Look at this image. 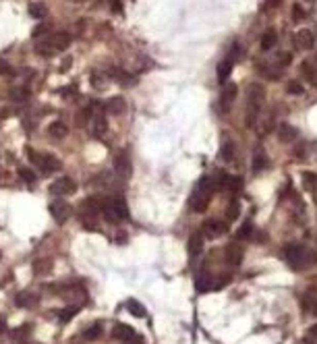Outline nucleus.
<instances>
[{
    "mask_svg": "<svg viewBox=\"0 0 317 344\" xmlns=\"http://www.w3.org/2000/svg\"><path fill=\"white\" fill-rule=\"evenodd\" d=\"M218 189V187L214 185V178H201L199 181V185H197V189L193 191V195H191V199H189V203H191V209L193 212H205L207 209V206H210V199H212V195H214V191Z\"/></svg>",
    "mask_w": 317,
    "mask_h": 344,
    "instance_id": "obj_1",
    "label": "nucleus"
},
{
    "mask_svg": "<svg viewBox=\"0 0 317 344\" xmlns=\"http://www.w3.org/2000/svg\"><path fill=\"white\" fill-rule=\"evenodd\" d=\"M264 100H266V89L261 87V85L253 83L249 91H247V124H249V127H253L261 106H264Z\"/></svg>",
    "mask_w": 317,
    "mask_h": 344,
    "instance_id": "obj_2",
    "label": "nucleus"
},
{
    "mask_svg": "<svg viewBox=\"0 0 317 344\" xmlns=\"http://www.w3.org/2000/svg\"><path fill=\"white\" fill-rule=\"evenodd\" d=\"M102 216H104L106 222L118 224V222H122V220H127V218H129V207L120 197L106 199L104 206H102Z\"/></svg>",
    "mask_w": 317,
    "mask_h": 344,
    "instance_id": "obj_3",
    "label": "nucleus"
},
{
    "mask_svg": "<svg viewBox=\"0 0 317 344\" xmlns=\"http://www.w3.org/2000/svg\"><path fill=\"white\" fill-rule=\"evenodd\" d=\"M284 257H286V261H288L295 270H300V268H305L307 263L315 261V255L309 251V249L300 247V245H288V247H284Z\"/></svg>",
    "mask_w": 317,
    "mask_h": 344,
    "instance_id": "obj_4",
    "label": "nucleus"
},
{
    "mask_svg": "<svg viewBox=\"0 0 317 344\" xmlns=\"http://www.w3.org/2000/svg\"><path fill=\"white\" fill-rule=\"evenodd\" d=\"M29 160H32L37 168H42V174H52V172H56V170H60V160L58 158H54V155H50V154H37V152H33L32 147H29Z\"/></svg>",
    "mask_w": 317,
    "mask_h": 344,
    "instance_id": "obj_5",
    "label": "nucleus"
},
{
    "mask_svg": "<svg viewBox=\"0 0 317 344\" xmlns=\"http://www.w3.org/2000/svg\"><path fill=\"white\" fill-rule=\"evenodd\" d=\"M50 214H52V218H54V220H56L58 224H65L68 218H71L73 207L68 206L67 201H63V199H54V201L50 203Z\"/></svg>",
    "mask_w": 317,
    "mask_h": 344,
    "instance_id": "obj_6",
    "label": "nucleus"
},
{
    "mask_svg": "<svg viewBox=\"0 0 317 344\" xmlns=\"http://www.w3.org/2000/svg\"><path fill=\"white\" fill-rule=\"evenodd\" d=\"M112 336L117 340H122L125 344H131V342H139L141 340V336H139L133 327L127 326V324H117L112 327Z\"/></svg>",
    "mask_w": 317,
    "mask_h": 344,
    "instance_id": "obj_7",
    "label": "nucleus"
},
{
    "mask_svg": "<svg viewBox=\"0 0 317 344\" xmlns=\"http://www.w3.org/2000/svg\"><path fill=\"white\" fill-rule=\"evenodd\" d=\"M75 191H77V185H75L73 178H68V176L58 178V181L50 187V193L56 195V197H65V195H71Z\"/></svg>",
    "mask_w": 317,
    "mask_h": 344,
    "instance_id": "obj_8",
    "label": "nucleus"
},
{
    "mask_svg": "<svg viewBox=\"0 0 317 344\" xmlns=\"http://www.w3.org/2000/svg\"><path fill=\"white\" fill-rule=\"evenodd\" d=\"M236 93H238V87L234 83H226L222 89V96H220V108L222 112H228L230 108H233L234 100H236Z\"/></svg>",
    "mask_w": 317,
    "mask_h": 344,
    "instance_id": "obj_9",
    "label": "nucleus"
},
{
    "mask_svg": "<svg viewBox=\"0 0 317 344\" xmlns=\"http://www.w3.org/2000/svg\"><path fill=\"white\" fill-rule=\"evenodd\" d=\"M224 232H226V224H224L222 220H216V218H212V220H207L203 224L205 239H218V237H222Z\"/></svg>",
    "mask_w": 317,
    "mask_h": 344,
    "instance_id": "obj_10",
    "label": "nucleus"
},
{
    "mask_svg": "<svg viewBox=\"0 0 317 344\" xmlns=\"http://www.w3.org/2000/svg\"><path fill=\"white\" fill-rule=\"evenodd\" d=\"M313 44H315L313 31H309V29H300V31H297V35H295V46H297L299 50H311V48H313Z\"/></svg>",
    "mask_w": 317,
    "mask_h": 344,
    "instance_id": "obj_11",
    "label": "nucleus"
},
{
    "mask_svg": "<svg viewBox=\"0 0 317 344\" xmlns=\"http://www.w3.org/2000/svg\"><path fill=\"white\" fill-rule=\"evenodd\" d=\"M114 170H117V174L120 178H129L131 176V160H129V155L125 152L118 154L117 158H114Z\"/></svg>",
    "mask_w": 317,
    "mask_h": 344,
    "instance_id": "obj_12",
    "label": "nucleus"
},
{
    "mask_svg": "<svg viewBox=\"0 0 317 344\" xmlns=\"http://www.w3.org/2000/svg\"><path fill=\"white\" fill-rule=\"evenodd\" d=\"M35 52L42 54V56H54V54L60 52V50L56 48V44H54L52 35H50V37H42V40L35 44Z\"/></svg>",
    "mask_w": 317,
    "mask_h": 344,
    "instance_id": "obj_13",
    "label": "nucleus"
},
{
    "mask_svg": "<svg viewBox=\"0 0 317 344\" xmlns=\"http://www.w3.org/2000/svg\"><path fill=\"white\" fill-rule=\"evenodd\" d=\"M224 255H226V261L230 265H238L243 261V247L238 243H230L226 247V251H224Z\"/></svg>",
    "mask_w": 317,
    "mask_h": 344,
    "instance_id": "obj_14",
    "label": "nucleus"
},
{
    "mask_svg": "<svg viewBox=\"0 0 317 344\" xmlns=\"http://www.w3.org/2000/svg\"><path fill=\"white\" fill-rule=\"evenodd\" d=\"M218 187H224V189L230 191V193H238V191H241V187H243V178L241 176H226V174H222Z\"/></svg>",
    "mask_w": 317,
    "mask_h": 344,
    "instance_id": "obj_15",
    "label": "nucleus"
},
{
    "mask_svg": "<svg viewBox=\"0 0 317 344\" xmlns=\"http://www.w3.org/2000/svg\"><path fill=\"white\" fill-rule=\"evenodd\" d=\"M187 251H189V255H199L203 251V234H199V232L191 234L187 241Z\"/></svg>",
    "mask_w": 317,
    "mask_h": 344,
    "instance_id": "obj_16",
    "label": "nucleus"
},
{
    "mask_svg": "<svg viewBox=\"0 0 317 344\" xmlns=\"http://www.w3.org/2000/svg\"><path fill=\"white\" fill-rule=\"evenodd\" d=\"M91 131H94V135H98V137L106 135V131H108V120H106L104 114H96L94 119H91Z\"/></svg>",
    "mask_w": 317,
    "mask_h": 344,
    "instance_id": "obj_17",
    "label": "nucleus"
},
{
    "mask_svg": "<svg viewBox=\"0 0 317 344\" xmlns=\"http://www.w3.org/2000/svg\"><path fill=\"white\" fill-rule=\"evenodd\" d=\"M269 166V160L264 150H257L255 152V158H253V172L255 174H259V172H264L266 168Z\"/></svg>",
    "mask_w": 317,
    "mask_h": 344,
    "instance_id": "obj_18",
    "label": "nucleus"
},
{
    "mask_svg": "<svg viewBox=\"0 0 317 344\" xmlns=\"http://www.w3.org/2000/svg\"><path fill=\"white\" fill-rule=\"evenodd\" d=\"M15 301H17V307H25V309H29V307H35V303L40 301V296L33 294V292H19Z\"/></svg>",
    "mask_w": 317,
    "mask_h": 344,
    "instance_id": "obj_19",
    "label": "nucleus"
},
{
    "mask_svg": "<svg viewBox=\"0 0 317 344\" xmlns=\"http://www.w3.org/2000/svg\"><path fill=\"white\" fill-rule=\"evenodd\" d=\"M233 67H234V60L230 58V56H226V58H224L220 65H218V79H220V83L226 81L228 77H230V73H233Z\"/></svg>",
    "mask_w": 317,
    "mask_h": 344,
    "instance_id": "obj_20",
    "label": "nucleus"
},
{
    "mask_svg": "<svg viewBox=\"0 0 317 344\" xmlns=\"http://www.w3.org/2000/svg\"><path fill=\"white\" fill-rule=\"evenodd\" d=\"M48 135H50L52 139H65V137L68 135V129H67L65 122L56 120V122H52L50 127H48Z\"/></svg>",
    "mask_w": 317,
    "mask_h": 344,
    "instance_id": "obj_21",
    "label": "nucleus"
},
{
    "mask_svg": "<svg viewBox=\"0 0 317 344\" xmlns=\"http://www.w3.org/2000/svg\"><path fill=\"white\" fill-rule=\"evenodd\" d=\"M106 110L110 112V114H122V112L127 110V102H125V98H112V100L106 104Z\"/></svg>",
    "mask_w": 317,
    "mask_h": 344,
    "instance_id": "obj_22",
    "label": "nucleus"
},
{
    "mask_svg": "<svg viewBox=\"0 0 317 344\" xmlns=\"http://www.w3.org/2000/svg\"><path fill=\"white\" fill-rule=\"evenodd\" d=\"M52 272V259L50 257H46V259H37L33 263V274L35 276H46V274Z\"/></svg>",
    "mask_w": 317,
    "mask_h": 344,
    "instance_id": "obj_23",
    "label": "nucleus"
},
{
    "mask_svg": "<svg viewBox=\"0 0 317 344\" xmlns=\"http://www.w3.org/2000/svg\"><path fill=\"white\" fill-rule=\"evenodd\" d=\"M276 42H278V35H276V31L274 29H267L264 35H261V50H272L274 46H276Z\"/></svg>",
    "mask_w": 317,
    "mask_h": 344,
    "instance_id": "obj_24",
    "label": "nucleus"
},
{
    "mask_svg": "<svg viewBox=\"0 0 317 344\" xmlns=\"http://www.w3.org/2000/svg\"><path fill=\"white\" fill-rule=\"evenodd\" d=\"M278 135H280V141H292V139L297 137V129L290 127V124L282 122L280 129H278Z\"/></svg>",
    "mask_w": 317,
    "mask_h": 344,
    "instance_id": "obj_25",
    "label": "nucleus"
},
{
    "mask_svg": "<svg viewBox=\"0 0 317 344\" xmlns=\"http://www.w3.org/2000/svg\"><path fill=\"white\" fill-rule=\"evenodd\" d=\"M233 158H234V143L230 141V139H226V141H224V145L220 147V160L230 162Z\"/></svg>",
    "mask_w": 317,
    "mask_h": 344,
    "instance_id": "obj_26",
    "label": "nucleus"
},
{
    "mask_svg": "<svg viewBox=\"0 0 317 344\" xmlns=\"http://www.w3.org/2000/svg\"><path fill=\"white\" fill-rule=\"evenodd\" d=\"M127 309H129V313L135 315V317H145V315H148V311H145V307L139 301H127Z\"/></svg>",
    "mask_w": 317,
    "mask_h": 344,
    "instance_id": "obj_27",
    "label": "nucleus"
},
{
    "mask_svg": "<svg viewBox=\"0 0 317 344\" xmlns=\"http://www.w3.org/2000/svg\"><path fill=\"white\" fill-rule=\"evenodd\" d=\"M52 40H54V44H56L58 50H67L68 44H71V35L60 31V34H54V35H52Z\"/></svg>",
    "mask_w": 317,
    "mask_h": 344,
    "instance_id": "obj_28",
    "label": "nucleus"
},
{
    "mask_svg": "<svg viewBox=\"0 0 317 344\" xmlns=\"http://www.w3.org/2000/svg\"><path fill=\"white\" fill-rule=\"evenodd\" d=\"M29 15H32L33 19H44L46 15H48V9H46L44 4H40V2H32V4H29Z\"/></svg>",
    "mask_w": 317,
    "mask_h": 344,
    "instance_id": "obj_29",
    "label": "nucleus"
},
{
    "mask_svg": "<svg viewBox=\"0 0 317 344\" xmlns=\"http://www.w3.org/2000/svg\"><path fill=\"white\" fill-rule=\"evenodd\" d=\"M300 73H303V77L307 81H311V83H315L317 81V75H315V69L311 67V62H300Z\"/></svg>",
    "mask_w": 317,
    "mask_h": 344,
    "instance_id": "obj_30",
    "label": "nucleus"
},
{
    "mask_svg": "<svg viewBox=\"0 0 317 344\" xmlns=\"http://www.w3.org/2000/svg\"><path fill=\"white\" fill-rule=\"evenodd\" d=\"M238 214H241V203H238L236 199H233V201H230V206H228V209H226V220L234 222L238 218Z\"/></svg>",
    "mask_w": 317,
    "mask_h": 344,
    "instance_id": "obj_31",
    "label": "nucleus"
},
{
    "mask_svg": "<svg viewBox=\"0 0 317 344\" xmlns=\"http://www.w3.org/2000/svg\"><path fill=\"white\" fill-rule=\"evenodd\" d=\"M100 334H102V324H94V326L85 327L83 338L85 340H96V338H100Z\"/></svg>",
    "mask_w": 317,
    "mask_h": 344,
    "instance_id": "obj_32",
    "label": "nucleus"
},
{
    "mask_svg": "<svg viewBox=\"0 0 317 344\" xmlns=\"http://www.w3.org/2000/svg\"><path fill=\"white\" fill-rule=\"evenodd\" d=\"M11 100L13 102H27L29 100V89H25V87H13L11 89Z\"/></svg>",
    "mask_w": 317,
    "mask_h": 344,
    "instance_id": "obj_33",
    "label": "nucleus"
},
{
    "mask_svg": "<svg viewBox=\"0 0 317 344\" xmlns=\"http://www.w3.org/2000/svg\"><path fill=\"white\" fill-rule=\"evenodd\" d=\"M77 311H79V307H65V309H60V311H58V319H60L63 324L71 322V319L77 315Z\"/></svg>",
    "mask_w": 317,
    "mask_h": 344,
    "instance_id": "obj_34",
    "label": "nucleus"
},
{
    "mask_svg": "<svg viewBox=\"0 0 317 344\" xmlns=\"http://www.w3.org/2000/svg\"><path fill=\"white\" fill-rule=\"evenodd\" d=\"M112 77H114V79H117V81H120V83H127V87H131V85H133L135 83V77H131L129 73H125V71H112Z\"/></svg>",
    "mask_w": 317,
    "mask_h": 344,
    "instance_id": "obj_35",
    "label": "nucleus"
},
{
    "mask_svg": "<svg viewBox=\"0 0 317 344\" xmlns=\"http://www.w3.org/2000/svg\"><path fill=\"white\" fill-rule=\"evenodd\" d=\"M303 19H305L303 6H300V4H292V21H295V23H300Z\"/></svg>",
    "mask_w": 317,
    "mask_h": 344,
    "instance_id": "obj_36",
    "label": "nucleus"
},
{
    "mask_svg": "<svg viewBox=\"0 0 317 344\" xmlns=\"http://www.w3.org/2000/svg\"><path fill=\"white\" fill-rule=\"evenodd\" d=\"M290 62H292V54L290 52H280V54H278V67H280V69L288 67Z\"/></svg>",
    "mask_w": 317,
    "mask_h": 344,
    "instance_id": "obj_37",
    "label": "nucleus"
},
{
    "mask_svg": "<svg viewBox=\"0 0 317 344\" xmlns=\"http://www.w3.org/2000/svg\"><path fill=\"white\" fill-rule=\"evenodd\" d=\"M19 176L23 178V181H27V183H35V172H32L29 168H19Z\"/></svg>",
    "mask_w": 317,
    "mask_h": 344,
    "instance_id": "obj_38",
    "label": "nucleus"
},
{
    "mask_svg": "<svg viewBox=\"0 0 317 344\" xmlns=\"http://www.w3.org/2000/svg\"><path fill=\"white\" fill-rule=\"evenodd\" d=\"M251 230H253V226H251V222H245L241 228H238V232H236V237L238 239H247L251 234Z\"/></svg>",
    "mask_w": 317,
    "mask_h": 344,
    "instance_id": "obj_39",
    "label": "nucleus"
},
{
    "mask_svg": "<svg viewBox=\"0 0 317 344\" xmlns=\"http://www.w3.org/2000/svg\"><path fill=\"white\" fill-rule=\"evenodd\" d=\"M286 91L295 93V96H300V93H303V87L299 85V81H288V85H286Z\"/></svg>",
    "mask_w": 317,
    "mask_h": 344,
    "instance_id": "obj_40",
    "label": "nucleus"
},
{
    "mask_svg": "<svg viewBox=\"0 0 317 344\" xmlns=\"http://www.w3.org/2000/svg\"><path fill=\"white\" fill-rule=\"evenodd\" d=\"M303 183H307L309 189H313V183H317V176L311 174V172H305V174H303Z\"/></svg>",
    "mask_w": 317,
    "mask_h": 344,
    "instance_id": "obj_41",
    "label": "nucleus"
},
{
    "mask_svg": "<svg viewBox=\"0 0 317 344\" xmlns=\"http://www.w3.org/2000/svg\"><path fill=\"white\" fill-rule=\"evenodd\" d=\"M13 71H11V65L6 60H2L0 58V75H11Z\"/></svg>",
    "mask_w": 317,
    "mask_h": 344,
    "instance_id": "obj_42",
    "label": "nucleus"
},
{
    "mask_svg": "<svg viewBox=\"0 0 317 344\" xmlns=\"http://www.w3.org/2000/svg\"><path fill=\"white\" fill-rule=\"evenodd\" d=\"M91 79H94V83H96V87H98V89H102V87H104V81L100 79V73H94V75H91Z\"/></svg>",
    "mask_w": 317,
    "mask_h": 344,
    "instance_id": "obj_43",
    "label": "nucleus"
},
{
    "mask_svg": "<svg viewBox=\"0 0 317 344\" xmlns=\"http://www.w3.org/2000/svg\"><path fill=\"white\" fill-rule=\"evenodd\" d=\"M46 31H48V25H40V27H35V29H33V35H35V37H40L42 34H46Z\"/></svg>",
    "mask_w": 317,
    "mask_h": 344,
    "instance_id": "obj_44",
    "label": "nucleus"
},
{
    "mask_svg": "<svg viewBox=\"0 0 317 344\" xmlns=\"http://www.w3.org/2000/svg\"><path fill=\"white\" fill-rule=\"evenodd\" d=\"M29 330H32V326H23V327H19V330H15V334H17V336H27L25 332H29Z\"/></svg>",
    "mask_w": 317,
    "mask_h": 344,
    "instance_id": "obj_45",
    "label": "nucleus"
},
{
    "mask_svg": "<svg viewBox=\"0 0 317 344\" xmlns=\"http://www.w3.org/2000/svg\"><path fill=\"white\" fill-rule=\"evenodd\" d=\"M6 332V322H4V317H0V334H4Z\"/></svg>",
    "mask_w": 317,
    "mask_h": 344,
    "instance_id": "obj_46",
    "label": "nucleus"
},
{
    "mask_svg": "<svg viewBox=\"0 0 317 344\" xmlns=\"http://www.w3.org/2000/svg\"><path fill=\"white\" fill-rule=\"evenodd\" d=\"M112 11H114V13H122V6H120L118 2H112Z\"/></svg>",
    "mask_w": 317,
    "mask_h": 344,
    "instance_id": "obj_47",
    "label": "nucleus"
},
{
    "mask_svg": "<svg viewBox=\"0 0 317 344\" xmlns=\"http://www.w3.org/2000/svg\"><path fill=\"white\" fill-rule=\"evenodd\" d=\"M309 336H311V338H317V324L311 327V330H309Z\"/></svg>",
    "mask_w": 317,
    "mask_h": 344,
    "instance_id": "obj_48",
    "label": "nucleus"
},
{
    "mask_svg": "<svg viewBox=\"0 0 317 344\" xmlns=\"http://www.w3.org/2000/svg\"><path fill=\"white\" fill-rule=\"evenodd\" d=\"M313 313L317 315V301H315V305H313Z\"/></svg>",
    "mask_w": 317,
    "mask_h": 344,
    "instance_id": "obj_49",
    "label": "nucleus"
},
{
    "mask_svg": "<svg viewBox=\"0 0 317 344\" xmlns=\"http://www.w3.org/2000/svg\"><path fill=\"white\" fill-rule=\"evenodd\" d=\"M21 344H29V342H21Z\"/></svg>",
    "mask_w": 317,
    "mask_h": 344,
    "instance_id": "obj_50",
    "label": "nucleus"
}]
</instances>
